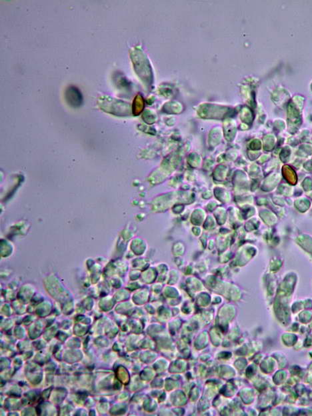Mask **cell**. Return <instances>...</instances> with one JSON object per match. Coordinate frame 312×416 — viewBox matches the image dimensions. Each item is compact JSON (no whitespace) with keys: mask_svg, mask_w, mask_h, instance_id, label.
<instances>
[{"mask_svg":"<svg viewBox=\"0 0 312 416\" xmlns=\"http://www.w3.org/2000/svg\"><path fill=\"white\" fill-rule=\"evenodd\" d=\"M98 103L102 110L107 113H112L113 115L122 116V115H128L130 112L128 103L113 98L108 95H103L100 97Z\"/></svg>","mask_w":312,"mask_h":416,"instance_id":"obj_1","label":"cell"},{"mask_svg":"<svg viewBox=\"0 0 312 416\" xmlns=\"http://www.w3.org/2000/svg\"><path fill=\"white\" fill-rule=\"evenodd\" d=\"M67 103L72 107H80L83 103L82 92L75 86H69L65 91Z\"/></svg>","mask_w":312,"mask_h":416,"instance_id":"obj_2","label":"cell"},{"mask_svg":"<svg viewBox=\"0 0 312 416\" xmlns=\"http://www.w3.org/2000/svg\"><path fill=\"white\" fill-rule=\"evenodd\" d=\"M143 107V100L142 97L139 95H137V96L135 97L134 100H133L132 105V111L133 114L138 115L139 113L141 112V111L142 110Z\"/></svg>","mask_w":312,"mask_h":416,"instance_id":"obj_3","label":"cell"}]
</instances>
